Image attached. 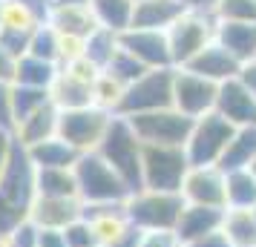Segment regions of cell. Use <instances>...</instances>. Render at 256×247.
<instances>
[{
	"label": "cell",
	"mask_w": 256,
	"mask_h": 247,
	"mask_svg": "<svg viewBox=\"0 0 256 247\" xmlns=\"http://www.w3.org/2000/svg\"><path fill=\"white\" fill-rule=\"evenodd\" d=\"M35 199V164L26 153V147L14 141L9 167L0 178V236H9L14 227L29 222Z\"/></svg>",
	"instance_id": "obj_1"
},
{
	"label": "cell",
	"mask_w": 256,
	"mask_h": 247,
	"mask_svg": "<svg viewBox=\"0 0 256 247\" xmlns=\"http://www.w3.org/2000/svg\"><path fill=\"white\" fill-rule=\"evenodd\" d=\"M184 207L187 201L182 199V193H158V190H136L124 201V213H127L130 224L141 233H150V230L176 233Z\"/></svg>",
	"instance_id": "obj_2"
},
{
	"label": "cell",
	"mask_w": 256,
	"mask_h": 247,
	"mask_svg": "<svg viewBox=\"0 0 256 247\" xmlns=\"http://www.w3.org/2000/svg\"><path fill=\"white\" fill-rule=\"evenodd\" d=\"M72 170L78 181V199L84 204H124L132 193L127 181L104 161L101 153H81Z\"/></svg>",
	"instance_id": "obj_3"
},
{
	"label": "cell",
	"mask_w": 256,
	"mask_h": 247,
	"mask_svg": "<svg viewBox=\"0 0 256 247\" xmlns=\"http://www.w3.org/2000/svg\"><path fill=\"white\" fill-rule=\"evenodd\" d=\"M95 153L104 155V161L112 167L124 181H127V187L132 190V193L141 190L144 144H141L138 135L132 132V127H130L127 118H121V115L112 118V124H110V130H106L104 141H101V147H98Z\"/></svg>",
	"instance_id": "obj_4"
},
{
	"label": "cell",
	"mask_w": 256,
	"mask_h": 247,
	"mask_svg": "<svg viewBox=\"0 0 256 247\" xmlns=\"http://www.w3.org/2000/svg\"><path fill=\"white\" fill-rule=\"evenodd\" d=\"M216 26H219V20L213 12H184L167 29L170 58H173L176 69L187 66L202 49H208L216 40Z\"/></svg>",
	"instance_id": "obj_5"
},
{
	"label": "cell",
	"mask_w": 256,
	"mask_h": 247,
	"mask_svg": "<svg viewBox=\"0 0 256 247\" xmlns=\"http://www.w3.org/2000/svg\"><path fill=\"white\" fill-rule=\"evenodd\" d=\"M187 170H190V158H187L184 147H150V144H144L141 190L182 193Z\"/></svg>",
	"instance_id": "obj_6"
},
{
	"label": "cell",
	"mask_w": 256,
	"mask_h": 247,
	"mask_svg": "<svg viewBox=\"0 0 256 247\" xmlns=\"http://www.w3.org/2000/svg\"><path fill=\"white\" fill-rule=\"evenodd\" d=\"M173 75H176V66L144 72L138 81L130 83L124 89V98L118 104L116 115L130 118V115H141V112H156V109L173 106Z\"/></svg>",
	"instance_id": "obj_7"
},
{
	"label": "cell",
	"mask_w": 256,
	"mask_h": 247,
	"mask_svg": "<svg viewBox=\"0 0 256 247\" xmlns=\"http://www.w3.org/2000/svg\"><path fill=\"white\" fill-rule=\"evenodd\" d=\"M233 132H236V127L230 121H224L219 112H210V115L193 121L190 138L184 144L190 167L219 164L224 158V153H228V144L233 141Z\"/></svg>",
	"instance_id": "obj_8"
},
{
	"label": "cell",
	"mask_w": 256,
	"mask_h": 247,
	"mask_svg": "<svg viewBox=\"0 0 256 247\" xmlns=\"http://www.w3.org/2000/svg\"><path fill=\"white\" fill-rule=\"evenodd\" d=\"M127 121L132 132L138 135V141L150 144V147H184L190 138V130H193V118L182 115L173 106L130 115Z\"/></svg>",
	"instance_id": "obj_9"
},
{
	"label": "cell",
	"mask_w": 256,
	"mask_h": 247,
	"mask_svg": "<svg viewBox=\"0 0 256 247\" xmlns=\"http://www.w3.org/2000/svg\"><path fill=\"white\" fill-rule=\"evenodd\" d=\"M112 112H106L101 106H84V109H70L60 112V124H58V138L75 147L78 153H95L101 141H104L106 130L112 124Z\"/></svg>",
	"instance_id": "obj_10"
},
{
	"label": "cell",
	"mask_w": 256,
	"mask_h": 247,
	"mask_svg": "<svg viewBox=\"0 0 256 247\" xmlns=\"http://www.w3.org/2000/svg\"><path fill=\"white\" fill-rule=\"evenodd\" d=\"M216 101H219V83L202 78L190 69H176L173 75V109L182 115L198 118L216 112Z\"/></svg>",
	"instance_id": "obj_11"
},
{
	"label": "cell",
	"mask_w": 256,
	"mask_h": 247,
	"mask_svg": "<svg viewBox=\"0 0 256 247\" xmlns=\"http://www.w3.org/2000/svg\"><path fill=\"white\" fill-rule=\"evenodd\" d=\"M182 199L196 207L228 210V173L219 164L190 167L182 184Z\"/></svg>",
	"instance_id": "obj_12"
},
{
	"label": "cell",
	"mask_w": 256,
	"mask_h": 247,
	"mask_svg": "<svg viewBox=\"0 0 256 247\" xmlns=\"http://www.w3.org/2000/svg\"><path fill=\"white\" fill-rule=\"evenodd\" d=\"M121 49H127L136 60H141L147 69H170V43L167 32H152V29H127L121 32Z\"/></svg>",
	"instance_id": "obj_13"
},
{
	"label": "cell",
	"mask_w": 256,
	"mask_h": 247,
	"mask_svg": "<svg viewBox=\"0 0 256 247\" xmlns=\"http://www.w3.org/2000/svg\"><path fill=\"white\" fill-rule=\"evenodd\" d=\"M216 112L224 121H230L233 127H256V95L244 86L239 78L219 83V101Z\"/></svg>",
	"instance_id": "obj_14"
},
{
	"label": "cell",
	"mask_w": 256,
	"mask_h": 247,
	"mask_svg": "<svg viewBox=\"0 0 256 247\" xmlns=\"http://www.w3.org/2000/svg\"><path fill=\"white\" fill-rule=\"evenodd\" d=\"M81 216V199H44V196H38L35 204H32V213H29V222L38 224L40 230H66Z\"/></svg>",
	"instance_id": "obj_15"
},
{
	"label": "cell",
	"mask_w": 256,
	"mask_h": 247,
	"mask_svg": "<svg viewBox=\"0 0 256 247\" xmlns=\"http://www.w3.org/2000/svg\"><path fill=\"white\" fill-rule=\"evenodd\" d=\"M182 69H190L202 75V78H208L213 83H224V81H233V78H239V72H242V63L233 58L228 49H222L216 40L210 43L208 49H202L196 58L190 60L187 66Z\"/></svg>",
	"instance_id": "obj_16"
},
{
	"label": "cell",
	"mask_w": 256,
	"mask_h": 247,
	"mask_svg": "<svg viewBox=\"0 0 256 247\" xmlns=\"http://www.w3.org/2000/svg\"><path fill=\"white\" fill-rule=\"evenodd\" d=\"M58 124H60V109L55 104H46L44 109H38L35 115L20 121L12 135L20 147L29 150V147H38V144H44V141L58 138Z\"/></svg>",
	"instance_id": "obj_17"
},
{
	"label": "cell",
	"mask_w": 256,
	"mask_h": 247,
	"mask_svg": "<svg viewBox=\"0 0 256 247\" xmlns=\"http://www.w3.org/2000/svg\"><path fill=\"white\" fill-rule=\"evenodd\" d=\"M184 12L187 9L178 0H136V14H132V26L130 29L167 32Z\"/></svg>",
	"instance_id": "obj_18"
},
{
	"label": "cell",
	"mask_w": 256,
	"mask_h": 247,
	"mask_svg": "<svg viewBox=\"0 0 256 247\" xmlns=\"http://www.w3.org/2000/svg\"><path fill=\"white\" fill-rule=\"evenodd\" d=\"M216 43L228 49L239 63L256 60V23H236V20H219L216 26Z\"/></svg>",
	"instance_id": "obj_19"
},
{
	"label": "cell",
	"mask_w": 256,
	"mask_h": 247,
	"mask_svg": "<svg viewBox=\"0 0 256 247\" xmlns=\"http://www.w3.org/2000/svg\"><path fill=\"white\" fill-rule=\"evenodd\" d=\"M222 222H224V210L219 207H196V204H187L184 213H182V222L176 227V236L182 245H190L202 236L216 233L222 230Z\"/></svg>",
	"instance_id": "obj_20"
},
{
	"label": "cell",
	"mask_w": 256,
	"mask_h": 247,
	"mask_svg": "<svg viewBox=\"0 0 256 247\" xmlns=\"http://www.w3.org/2000/svg\"><path fill=\"white\" fill-rule=\"evenodd\" d=\"M46 23L64 37H75V40H86L92 35L98 23H95L90 6H55L49 12Z\"/></svg>",
	"instance_id": "obj_21"
},
{
	"label": "cell",
	"mask_w": 256,
	"mask_h": 247,
	"mask_svg": "<svg viewBox=\"0 0 256 247\" xmlns=\"http://www.w3.org/2000/svg\"><path fill=\"white\" fill-rule=\"evenodd\" d=\"M52 104L58 106L60 112H70V109H84V106H92L95 98H92V83L86 81H78L75 75L60 69L58 81L52 83Z\"/></svg>",
	"instance_id": "obj_22"
},
{
	"label": "cell",
	"mask_w": 256,
	"mask_h": 247,
	"mask_svg": "<svg viewBox=\"0 0 256 247\" xmlns=\"http://www.w3.org/2000/svg\"><path fill=\"white\" fill-rule=\"evenodd\" d=\"M26 153L32 158L35 170H72L81 158V153L70 147L64 138H52V141H44L38 147H29Z\"/></svg>",
	"instance_id": "obj_23"
},
{
	"label": "cell",
	"mask_w": 256,
	"mask_h": 247,
	"mask_svg": "<svg viewBox=\"0 0 256 247\" xmlns=\"http://www.w3.org/2000/svg\"><path fill=\"white\" fill-rule=\"evenodd\" d=\"M90 12H92L98 26L121 35V32H127L132 26L136 0H90Z\"/></svg>",
	"instance_id": "obj_24"
},
{
	"label": "cell",
	"mask_w": 256,
	"mask_h": 247,
	"mask_svg": "<svg viewBox=\"0 0 256 247\" xmlns=\"http://www.w3.org/2000/svg\"><path fill=\"white\" fill-rule=\"evenodd\" d=\"M60 66L49 63V60L24 55L18 58V69H14V83L18 86H35V89H52V83L58 81Z\"/></svg>",
	"instance_id": "obj_25"
},
{
	"label": "cell",
	"mask_w": 256,
	"mask_h": 247,
	"mask_svg": "<svg viewBox=\"0 0 256 247\" xmlns=\"http://www.w3.org/2000/svg\"><path fill=\"white\" fill-rule=\"evenodd\" d=\"M35 190L44 199H78L75 170H35Z\"/></svg>",
	"instance_id": "obj_26"
},
{
	"label": "cell",
	"mask_w": 256,
	"mask_h": 247,
	"mask_svg": "<svg viewBox=\"0 0 256 247\" xmlns=\"http://www.w3.org/2000/svg\"><path fill=\"white\" fill-rule=\"evenodd\" d=\"M256 158V127H239L233 132V141L228 144V153L219 161L224 173L230 170H248Z\"/></svg>",
	"instance_id": "obj_27"
},
{
	"label": "cell",
	"mask_w": 256,
	"mask_h": 247,
	"mask_svg": "<svg viewBox=\"0 0 256 247\" xmlns=\"http://www.w3.org/2000/svg\"><path fill=\"white\" fill-rule=\"evenodd\" d=\"M118 49H121V35L118 32H110L104 26H98L92 35L84 40V58L104 72L112 63V58L118 55Z\"/></svg>",
	"instance_id": "obj_28"
},
{
	"label": "cell",
	"mask_w": 256,
	"mask_h": 247,
	"mask_svg": "<svg viewBox=\"0 0 256 247\" xmlns=\"http://www.w3.org/2000/svg\"><path fill=\"white\" fill-rule=\"evenodd\" d=\"M222 233L233 247H256V213L254 210H224Z\"/></svg>",
	"instance_id": "obj_29"
},
{
	"label": "cell",
	"mask_w": 256,
	"mask_h": 247,
	"mask_svg": "<svg viewBox=\"0 0 256 247\" xmlns=\"http://www.w3.org/2000/svg\"><path fill=\"white\" fill-rule=\"evenodd\" d=\"M256 207V176L250 170L228 173V210H254Z\"/></svg>",
	"instance_id": "obj_30"
},
{
	"label": "cell",
	"mask_w": 256,
	"mask_h": 247,
	"mask_svg": "<svg viewBox=\"0 0 256 247\" xmlns=\"http://www.w3.org/2000/svg\"><path fill=\"white\" fill-rule=\"evenodd\" d=\"M26 55L60 66V63H64V37H60L49 23H40L35 32H32V40H29V52H26Z\"/></svg>",
	"instance_id": "obj_31"
},
{
	"label": "cell",
	"mask_w": 256,
	"mask_h": 247,
	"mask_svg": "<svg viewBox=\"0 0 256 247\" xmlns=\"http://www.w3.org/2000/svg\"><path fill=\"white\" fill-rule=\"evenodd\" d=\"M46 104H52L49 89H35V86H18L12 83V112H14V127L26 121L29 115H35L38 109H44Z\"/></svg>",
	"instance_id": "obj_32"
},
{
	"label": "cell",
	"mask_w": 256,
	"mask_h": 247,
	"mask_svg": "<svg viewBox=\"0 0 256 247\" xmlns=\"http://www.w3.org/2000/svg\"><path fill=\"white\" fill-rule=\"evenodd\" d=\"M124 83L116 81L112 75H106V72H101L98 78H95L92 83V98H95V106H101V109H106V112H112L116 115L118 112V104H121V98H124Z\"/></svg>",
	"instance_id": "obj_33"
},
{
	"label": "cell",
	"mask_w": 256,
	"mask_h": 247,
	"mask_svg": "<svg viewBox=\"0 0 256 247\" xmlns=\"http://www.w3.org/2000/svg\"><path fill=\"white\" fill-rule=\"evenodd\" d=\"M104 72H106V75H112L116 81H121L124 86H130V83H136L144 72H150V69H147L141 60L132 58L127 49H118V55L112 58V63H110Z\"/></svg>",
	"instance_id": "obj_34"
},
{
	"label": "cell",
	"mask_w": 256,
	"mask_h": 247,
	"mask_svg": "<svg viewBox=\"0 0 256 247\" xmlns=\"http://www.w3.org/2000/svg\"><path fill=\"white\" fill-rule=\"evenodd\" d=\"M216 20H236V23H256V0H216Z\"/></svg>",
	"instance_id": "obj_35"
},
{
	"label": "cell",
	"mask_w": 256,
	"mask_h": 247,
	"mask_svg": "<svg viewBox=\"0 0 256 247\" xmlns=\"http://www.w3.org/2000/svg\"><path fill=\"white\" fill-rule=\"evenodd\" d=\"M38 29V26H35ZM35 29H20V26H3L0 29V46L6 52H12L14 58H24L29 52V40H32V32Z\"/></svg>",
	"instance_id": "obj_36"
},
{
	"label": "cell",
	"mask_w": 256,
	"mask_h": 247,
	"mask_svg": "<svg viewBox=\"0 0 256 247\" xmlns=\"http://www.w3.org/2000/svg\"><path fill=\"white\" fill-rule=\"evenodd\" d=\"M64 239H66V247H101L98 245V236H95L92 224L86 222V219H78V222H72L66 230H60Z\"/></svg>",
	"instance_id": "obj_37"
},
{
	"label": "cell",
	"mask_w": 256,
	"mask_h": 247,
	"mask_svg": "<svg viewBox=\"0 0 256 247\" xmlns=\"http://www.w3.org/2000/svg\"><path fill=\"white\" fill-rule=\"evenodd\" d=\"M38 236H40V227L32 222H24L6 236V242H9V247H38Z\"/></svg>",
	"instance_id": "obj_38"
},
{
	"label": "cell",
	"mask_w": 256,
	"mask_h": 247,
	"mask_svg": "<svg viewBox=\"0 0 256 247\" xmlns=\"http://www.w3.org/2000/svg\"><path fill=\"white\" fill-rule=\"evenodd\" d=\"M0 130H3V132H14L12 83H0Z\"/></svg>",
	"instance_id": "obj_39"
},
{
	"label": "cell",
	"mask_w": 256,
	"mask_h": 247,
	"mask_svg": "<svg viewBox=\"0 0 256 247\" xmlns=\"http://www.w3.org/2000/svg\"><path fill=\"white\" fill-rule=\"evenodd\" d=\"M136 247H182V242L170 230H150V233L138 236V245Z\"/></svg>",
	"instance_id": "obj_40"
},
{
	"label": "cell",
	"mask_w": 256,
	"mask_h": 247,
	"mask_svg": "<svg viewBox=\"0 0 256 247\" xmlns=\"http://www.w3.org/2000/svg\"><path fill=\"white\" fill-rule=\"evenodd\" d=\"M18 6H24L26 12L32 14L35 20H40V23H46L49 12H52V6H49V0H14Z\"/></svg>",
	"instance_id": "obj_41"
},
{
	"label": "cell",
	"mask_w": 256,
	"mask_h": 247,
	"mask_svg": "<svg viewBox=\"0 0 256 247\" xmlns=\"http://www.w3.org/2000/svg\"><path fill=\"white\" fill-rule=\"evenodd\" d=\"M14 69H18V58L0 46V83H14Z\"/></svg>",
	"instance_id": "obj_42"
},
{
	"label": "cell",
	"mask_w": 256,
	"mask_h": 247,
	"mask_svg": "<svg viewBox=\"0 0 256 247\" xmlns=\"http://www.w3.org/2000/svg\"><path fill=\"white\" fill-rule=\"evenodd\" d=\"M12 150H14V135H12V132H3V130H0V178H3L6 167H9Z\"/></svg>",
	"instance_id": "obj_43"
},
{
	"label": "cell",
	"mask_w": 256,
	"mask_h": 247,
	"mask_svg": "<svg viewBox=\"0 0 256 247\" xmlns=\"http://www.w3.org/2000/svg\"><path fill=\"white\" fill-rule=\"evenodd\" d=\"M184 247H233V245L228 242V236L222 233V230H216V233L202 236V239H196V242H190Z\"/></svg>",
	"instance_id": "obj_44"
},
{
	"label": "cell",
	"mask_w": 256,
	"mask_h": 247,
	"mask_svg": "<svg viewBox=\"0 0 256 247\" xmlns=\"http://www.w3.org/2000/svg\"><path fill=\"white\" fill-rule=\"evenodd\" d=\"M38 247H66V239H64L60 230H40Z\"/></svg>",
	"instance_id": "obj_45"
},
{
	"label": "cell",
	"mask_w": 256,
	"mask_h": 247,
	"mask_svg": "<svg viewBox=\"0 0 256 247\" xmlns=\"http://www.w3.org/2000/svg\"><path fill=\"white\" fill-rule=\"evenodd\" d=\"M239 81L250 89V92L256 95V60H250V63H244L242 72H239Z\"/></svg>",
	"instance_id": "obj_46"
},
{
	"label": "cell",
	"mask_w": 256,
	"mask_h": 247,
	"mask_svg": "<svg viewBox=\"0 0 256 247\" xmlns=\"http://www.w3.org/2000/svg\"><path fill=\"white\" fill-rule=\"evenodd\" d=\"M187 12H213L216 9V0H178Z\"/></svg>",
	"instance_id": "obj_47"
},
{
	"label": "cell",
	"mask_w": 256,
	"mask_h": 247,
	"mask_svg": "<svg viewBox=\"0 0 256 247\" xmlns=\"http://www.w3.org/2000/svg\"><path fill=\"white\" fill-rule=\"evenodd\" d=\"M49 6H90V0H49Z\"/></svg>",
	"instance_id": "obj_48"
},
{
	"label": "cell",
	"mask_w": 256,
	"mask_h": 247,
	"mask_svg": "<svg viewBox=\"0 0 256 247\" xmlns=\"http://www.w3.org/2000/svg\"><path fill=\"white\" fill-rule=\"evenodd\" d=\"M248 170H250V173H254V176H256V158H254V161H250V167H248Z\"/></svg>",
	"instance_id": "obj_49"
},
{
	"label": "cell",
	"mask_w": 256,
	"mask_h": 247,
	"mask_svg": "<svg viewBox=\"0 0 256 247\" xmlns=\"http://www.w3.org/2000/svg\"><path fill=\"white\" fill-rule=\"evenodd\" d=\"M0 29H3V0H0Z\"/></svg>",
	"instance_id": "obj_50"
},
{
	"label": "cell",
	"mask_w": 256,
	"mask_h": 247,
	"mask_svg": "<svg viewBox=\"0 0 256 247\" xmlns=\"http://www.w3.org/2000/svg\"><path fill=\"white\" fill-rule=\"evenodd\" d=\"M0 247H9V242H6V236H0Z\"/></svg>",
	"instance_id": "obj_51"
},
{
	"label": "cell",
	"mask_w": 256,
	"mask_h": 247,
	"mask_svg": "<svg viewBox=\"0 0 256 247\" xmlns=\"http://www.w3.org/2000/svg\"><path fill=\"white\" fill-rule=\"evenodd\" d=\"M182 247H184V245H182Z\"/></svg>",
	"instance_id": "obj_52"
}]
</instances>
